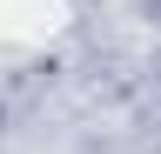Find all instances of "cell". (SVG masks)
I'll use <instances>...</instances> for the list:
<instances>
[{"label":"cell","instance_id":"cell-1","mask_svg":"<svg viewBox=\"0 0 161 154\" xmlns=\"http://www.w3.org/2000/svg\"><path fill=\"white\" fill-rule=\"evenodd\" d=\"M67 20V0H0V47H47Z\"/></svg>","mask_w":161,"mask_h":154}]
</instances>
